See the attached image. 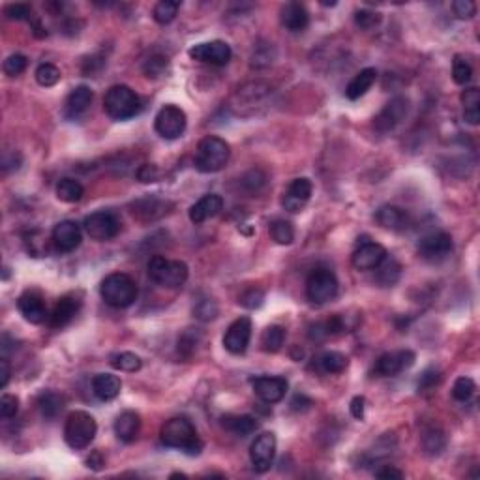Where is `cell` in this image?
Returning <instances> with one entry per match:
<instances>
[{
  "instance_id": "cell-42",
  "label": "cell",
  "mask_w": 480,
  "mask_h": 480,
  "mask_svg": "<svg viewBox=\"0 0 480 480\" xmlns=\"http://www.w3.org/2000/svg\"><path fill=\"white\" fill-rule=\"evenodd\" d=\"M379 268V274H377V280L379 283H383L384 287H392L398 280H400V265L396 263V261H389V263H381V266H377Z\"/></svg>"
},
{
  "instance_id": "cell-20",
  "label": "cell",
  "mask_w": 480,
  "mask_h": 480,
  "mask_svg": "<svg viewBox=\"0 0 480 480\" xmlns=\"http://www.w3.org/2000/svg\"><path fill=\"white\" fill-rule=\"evenodd\" d=\"M18 308L21 316L32 325H40L46 321L47 317V306L46 300L38 291H25L18 299Z\"/></svg>"
},
{
  "instance_id": "cell-54",
  "label": "cell",
  "mask_w": 480,
  "mask_h": 480,
  "mask_svg": "<svg viewBox=\"0 0 480 480\" xmlns=\"http://www.w3.org/2000/svg\"><path fill=\"white\" fill-rule=\"evenodd\" d=\"M452 10L460 19H471L476 13V4L473 0H456L452 2Z\"/></svg>"
},
{
  "instance_id": "cell-52",
  "label": "cell",
  "mask_w": 480,
  "mask_h": 480,
  "mask_svg": "<svg viewBox=\"0 0 480 480\" xmlns=\"http://www.w3.org/2000/svg\"><path fill=\"white\" fill-rule=\"evenodd\" d=\"M4 13L15 21H32V8L29 4H8Z\"/></svg>"
},
{
  "instance_id": "cell-15",
  "label": "cell",
  "mask_w": 480,
  "mask_h": 480,
  "mask_svg": "<svg viewBox=\"0 0 480 480\" xmlns=\"http://www.w3.org/2000/svg\"><path fill=\"white\" fill-rule=\"evenodd\" d=\"M387 249L377 242H364L353 252L351 263L356 271H373L381 266L383 261H387Z\"/></svg>"
},
{
  "instance_id": "cell-50",
  "label": "cell",
  "mask_w": 480,
  "mask_h": 480,
  "mask_svg": "<svg viewBox=\"0 0 480 480\" xmlns=\"http://www.w3.org/2000/svg\"><path fill=\"white\" fill-rule=\"evenodd\" d=\"M441 381V372L437 368H428L424 370L420 379H418V390L420 392H426V390H432L435 384H439Z\"/></svg>"
},
{
  "instance_id": "cell-28",
  "label": "cell",
  "mask_w": 480,
  "mask_h": 480,
  "mask_svg": "<svg viewBox=\"0 0 480 480\" xmlns=\"http://www.w3.org/2000/svg\"><path fill=\"white\" fill-rule=\"evenodd\" d=\"M221 426L237 437H248L259 428V422L249 415H226L221 417Z\"/></svg>"
},
{
  "instance_id": "cell-19",
  "label": "cell",
  "mask_w": 480,
  "mask_h": 480,
  "mask_svg": "<svg viewBox=\"0 0 480 480\" xmlns=\"http://www.w3.org/2000/svg\"><path fill=\"white\" fill-rule=\"evenodd\" d=\"M252 387H254L255 394L265 403H278L283 400V396L287 392V381L283 377H268V375L255 377L252 379Z\"/></svg>"
},
{
  "instance_id": "cell-22",
  "label": "cell",
  "mask_w": 480,
  "mask_h": 480,
  "mask_svg": "<svg viewBox=\"0 0 480 480\" xmlns=\"http://www.w3.org/2000/svg\"><path fill=\"white\" fill-rule=\"evenodd\" d=\"M221 209H223V199L220 195H216V193H209V195H203L190 209V220L193 223H203V221L220 214Z\"/></svg>"
},
{
  "instance_id": "cell-57",
  "label": "cell",
  "mask_w": 480,
  "mask_h": 480,
  "mask_svg": "<svg viewBox=\"0 0 480 480\" xmlns=\"http://www.w3.org/2000/svg\"><path fill=\"white\" fill-rule=\"evenodd\" d=\"M375 476L377 479H403V473H401L400 469L392 467V465H384L383 469H379L377 473H375Z\"/></svg>"
},
{
  "instance_id": "cell-44",
  "label": "cell",
  "mask_w": 480,
  "mask_h": 480,
  "mask_svg": "<svg viewBox=\"0 0 480 480\" xmlns=\"http://www.w3.org/2000/svg\"><path fill=\"white\" fill-rule=\"evenodd\" d=\"M474 390H476V384H474L473 379L458 377L454 387H452V396H454V400L458 401H467L471 400V396L474 394Z\"/></svg>"
},
{
  "instance_id": "cell-3",
  "label": "cell",
  "mask_w": 480,
  "mask_h": 480,
  "mask_svg": "<svg viewBox=\"0 0 480 480\" xmlns=\"http://www.w3.org/2000/svg\"><path fill=\"white\" fill-rule=\"evenodd\" d=\"M229 145L221 137L209 136L201 139L195 154V169L201 173H218L229 162Z\"/></svg>"
},
{
  "instance_id": "cell-46",
  "label": "cell",
  "mask_w": 480,
  "mask_h": 480,
  "mask_svg": "<svg viewBox=\"0 0 480 480\" xmlns=\"http://www.w3.org/2000/svg\"><path fill=\"white\" fill-rule=\"evenodd\" d=\"M167 66H169V60H167V58L162 57V55H154V57L147 58V63H145V66H143V72H145L147 77L156 79V77L165 74Z\"/></svg>"
},
{
  "instance_id": "cell-7",
  "label": "cell",
  "mask_w": 480,
  "mask_h": 480,
  "mask_svg": "<svg viewBox=\"0 0 480 480\" xmlns=\"http://www.w3.org/2000/svg\"><path fill=\"white\" fill-rule=\"evenodd\" d=\"M338 293V280L327 268H316L306 280V297L313 304H325Z\"/></svg>"
},
{
  "instance_id": "cell-26",
  "label": "cell",
  "mask_w": 480,
  "mask_h": 480,
  "mask_svg": "<svg viewBox=\"0 0 480 480\" xmlns=\"http://www.w3.org/2000/svg\"><path fill=\"white\" fill-rule=\"evenodd\" d=\"M310 23V13L299 2H289L282 8V25L289 32H300Z\"/></svg>"
},
{
  "instance_id": "cell-56",
  "label": "cell",
  "mask_w": 480,
  "mask_h": 480,
  "mask_svg": "<svg viewBox=\"0 0 480 480\" xmlns=\"http://www.w3.org/2000/svg\"><path fill=\"white\" fill-rule=\"evenodd\" d=\"M364 407H366V400H364L362 396H356V398H353V401H351V415H353L356 420H362V418H364Z\"/></svg>"
},
{
  "instance_id": "cell-9",
  "label": "cell",
  "mask_w": 480,
  "mask_h": 480,
  "mask_svg": "<svg viewBox=\"0 0 480 480\" xmlns=\"http://www.w3.org/2000/svg\"><path fill=\"white\" fill-rule=\"evenodd\" d=\"M186 113L176 105L162 108L154 120V128L158 131V136L164 139H179L186 130Z\"/></svg>"
},
{
  "instance_id": "cell-10",
  "label": "cell",
  "mask_w": 480,
  "mask_h": 480,
  "mask_svg": "<svg viewBox=\"0 0 480 480\" xmlns=\"http://www.w3.org/2000/svg\"><path fill=\"white\" fill-rule=\"evenodd\" d=\"M188 55L197 60V63L212 64V66H226L231 60V47L227 46L226 41L214 40V41H205V44H197L193 46Z\"/></svg>"
},
{
  "instance_id": "cell-32",
  "label": "cell",
  "mask_w": 480,
  "mask_h": 480,
  "mask_svg": "<svg viewBox=\"0 0 480 480\" xmlns=\"http://www.w3.org/2000/svg\"><path fill=\"white\" fill-rule=\"evenodd\" d=\"M38 409L46 418H57L64 409V400L57 392L47 390L38 396Z\"/></svg>"
},
{
  "instance_id": "cell-35",
  "label": "cell",
  "mask_w": 480,
  "mask_h": 480,
  "mask_svg": "<svg viewBox=\"0 0 480 480\" xmlns=\"http://www.w3.org/2000/svg\"><path fill=\"white\" fill-rule=\"evenodd\" d=\"M349 364V358L338 351H327L319 356V368L325 373H342Z\"/></svg>"
},
{
  "instance_id": "cell-25",
  "label": "cell",
  "mask_w": 480,
  "mask_h": 480,
  "mask_svg": "<svg viewBox=\"0 0 480 480\" xmlns=\"http://www.w3.org/2000/svg\"><path fill=\"white\" fill-rule=\"evenodd\" d=\"M122 383H120L119 375L113 373H98L96 377L92 379V392L96 394L98 400L111 401L120 394Z\"/></svg>"
},
{
  "instance_id": "cell-30",
  "label": "cell",
  "mask_w": 480,
  "mask_h": 480,
  "mask_svg": "<svg viewBox=\"0 0 480 480\" xmlns=\"http://www.w3.org/2000/svg\"><path fill=\"white\" fill-rule=\"evenodd\" d=\"M379 226L389 229V231H403L407 227V214L398 207L384 205L377 210Z\"/></svg>"
},
{
  "instance_id": "cell-1",
  "label": "cell",
  "mask_w": 480,
  "mask_h": 480,
  "mask_svg": "<svg viewBox=\"0 0 480 480\" xmlns=\"http://www.w3.org/2000/svg\"><path fill=\"white\" fill-rule=\"evenodd\" d=\"M160 439L169 448L184 450L190 456H197L203 450V441L199 439L197 429L188 418H169L160 429Z\"/></svg>"
},
{
  "instance_id": "cell-13",
  "label": "cell",
  "mask_w": 480,
  "mask_h": 480,
  "mask_svg": "<svg viewBox=\"0 0 480 480\" xmlns=\"http://www.w3.org/2000/svg\"><path fill=\"white\" fill-rule=\"evenodd\" d=\"M249 338H252V319L249 317H238L229 325L226 336H223V347L233 355H242L248 349Z\"/></svg>"
},
{
  "instance_id": "cell-8",
  "label": "cell",
  "mask_w": 480,
  "mask_h": 480,
  "mask_svg": "<svg viewBox=\"0 0 480 480\" xmlns=\"http://www.w3.org/2000/svg\"><path fill=\"white\" fill-rule=\"evenodd\" d=\"M85 231L86 235L94 240L105 242L111 240L120 233V220L119 216L111 212V210H98L92 212L91 216L85 218Z\"/></svg>"
},
{
  "instance_id": "cell-60",
  "label": "cell",
  "mask_w": 480,
  "mask_h": 480,
  "mask_svg": "<svg viewBox=\"0 0 480 480\" xmlns=\"http://www.w3.org/2000/svg\"><path fill=\"white\" fill-rule=\"evenodd\" d=\"M86 463H89V467H92V469H102V465H103V458H102V454L100 452H94L89 460H86Z\"/></svg>"
},
{
  "instance_id": "cell-12",
  "label": "cell",
  "mask_w": 480,
  "mask_h": 480,
  "mask_svg": "<svg viewBox=\"0 0 480 480\" xmlns=\"http://www.w3.org/2000/svg\"><path fill=\"white\" fill-rule=\"evenodd\" d=\"M274 456H276V435L271 432L261 434L249 446V458L257 473H266L272 467Z\"/></svg>"
},
{
  "instance_id": "cell-55",
  "label": "cell",
  "mask_w": 480,
  "mask_h": 480,
  "mask_svg": "<svg viewBox=\"0 0 480 480\" xmlns=\"http://www.w3.org/2000/svg\"><path fill=\"white\" fill-rule=\"evenodd\" d=\"M137 179L141 182H156L158 179V169L154 165H143L141 169L137 171Z\"/></svg>"
},
{
  "instance_id": "cell-39",
  "label": "cell",
  "mask_w": 480,
  "mask_h": 480,
  "mask_svg": "<svg viewBox=\"0 0 480 480\" xmlns=\"http://www.w3.org/2000/svg\"><path fill=\"white\" fill-rule=\"evenodd\" d=\"M193 316L203 323H209L212 321V319H216V316H218V304H216V300L210 299V297H201V299L195 300V304H193Z\"/></svg>"
},
{
  "instance_id": "cell-49",
  "label": "cell",
  "mask_w": 480,
  "mask_h": 480,
  "mask_svg": "<svg viewBox=\"0 0 480 480\" xmlns=\"http://www.w3.org/2000/svg\"><path fill=\"white\" fill-rule=\"evenodd\" d=\"M355 23L361 27V29H373L381 23V13L372 12V10H358L355 13Z\"/></svg>"
},
{
  "instance_id": "cell-36",
  "label": "cell",
  "mask_w": 480,
  "mask_h": 480,
  "mask_svg": "<svg viewBox=\"0 0 480 480\" xmlns=\"http://www.w3.org/2000/svg\"><path fill=\"white\" fill-rule=\"evenodd\" d=\"M445 445H446L445 434H443L439 428L432 426V428L424 429L422 446H424V450L428 452V454H439V452L445 448Z\"/></svg>"
},
{
  "instance_id": "cell-14",
  "label": "cell",
  "mask_w": 480,
  "mask_h": 480,
  "mask_svg": "<svg viewBox=\"0 0 480 480\" xmlns=\"http://www.w3.org/2000/svg\"><path fill=\"white\" fill-rule=\"evenodd\" d=\"M407 113H409V100L403 96L392 98L383 109L381 113L375 117V130L379 131H392L396 126L400 124L401 120H406Z\"/></svg>"
},
{
  "instance_id": "cell-18",
  "label": "cell",
  "mask_w": 480,
  "mask_h": 480,
  "mask_svg": "<svg viewBox=\"0 0 480 480\" xmlns=\"http://www.w3.org/2000/svg\"><path fill=\"white\" fill-rule=\"evenodd\" d=\"M81 240H83V235H81L79 226L75 221H60L53 229V244L63 254H70V252L79 248Z\"/></svg>"
},
{
  "instance_id": "cell-33",
  "label": "cell",
  "mask_w": 480,
  "mask_h": 480,
  "mask_svg": "<svg viewBox=\"0 0 480 480\" xmlns=\"http://www.w3.org/2000/svg\"><path fill=\"white\" fill-rule=\"evenodd\" d=\"M83 186L81 182H77L75 179H63L58 181L57 184V197L63 201V203H77L83 197Z\"/></svg>"
},
{
  "instance_id": "cell-6",
  "label": "cell",
  "mask_w": 480,
  "mask_h": 480,
  "mask_svg": "<svg viewBox=\"0 0 480 480\" xmlns=\"http://www.w3.org/2000/svg\"><path fill=\"white\" fill-rule=\"evenodd\" d=\"M148 276L164 287H181L188 280V265L182 261H171L162 255H154L148 261Z\"/></svg>"
},
{
  "instance_id": "cell-43",
  "label": "cell",
  "mask_w": 480,
  "mask_h": 480,
  "mask_svg": "<svg viewBox=\"0 0 480 480\" xmlns=\"http://www.w3.org/2000/svg\"><path fill=\"white\" fill-rule=\"evenodd\" d=\"M471 77H473L471 64L462 57L454 58V64H452V79H454V83L456 85H467Z\"/></svg>"
},
{
  "instance_id": "cell-21",
  "label": "cell",
  "mask_w": 480,
  "mask_h": 480,
  "mask_svg": "<svg viewBox=\"0 0 480 480\" xmlns=\"http://www.w3.org/2000/svg\"><path fill=\"white\" fill-rule=\"evenodd\" d=\"M81 300L77 299L75 294H66V297H63V299L58 300L57 306H55V310H53V313L49 316V325H51L53 328L66 327V325L77 316Z\"/></svg>"
},
{
  "instance_id": "cell-37",
  "label": "cell",
  "mask_w": 480,
  "mask_h": 480,
  "mask_svg": "<svg viewBox=\"0 0 480 480\" xmlns=\"http://www.w3.org/2000/svg\"><path fill=\"white\" fill-rule=\"evenodd\" d=\"M179 8H181V4L175 2V0H162L154 6V21L160 25H169L171 21H175Z\"/></svg>"
},
{
  "instance_id": "cell-11",
  "label": "cell",
  "mask_w": 480,
  "mask_h": 480,
  "mask_svg": "<svg viewBox=\"0 0 480 480\" xmlns=\"http://www.w3.org/2000/svg\"><path fill=\"white\" fill-rule=\"evenodd\" d=\"M452 246L454 244H452V237L448 233H429L418 244V254L429 263H439L450 255Z\"/></svg>"
},
{
  "instance_id": "cell-4",
  "label": "cell",
  "mask_w": 480,
  "mask_h": 480,
  "mask_svg": "<svg viewBox=\"0 0 480 480\" xmlns=\"http://www.w3.org/2000/svg\"><path fill=\"white\" fill-rule=\"evenodd\" d=\"M103 109L113 120H128L141 111V100L130 86L115 85L105 94Z\"/></svg>"
},
{
  "instance_id": "cell-27",
  "label": "cell",
  "mask_w": 480,
  "mask_h": 480,
  "mask_svg": "<svg viewBox=\"0 0 480 480\" xmlns=\"http://www.w3.org/2000/svg\"><path fill=\"white\" fill-rule=\"evenodd\" d=\"M141 429V417L136 411L120 413L115 420V434L122 443H131Z\"/></svg>"
},
{
  "instance_id": "cell-24",
  "label": "cell",
  "mask_w": 480,
  "mask_h": 480,
  "mask_svg": "<svg viewBox=\"0 0 480 480\" xmlns=\"http://www.w3.org/2000/svg\"><path fill=\"white\" fill-rule=\"evenodd\" d=\"M167 207H169L167 201H162L158 197H145L131 205V212L141 221H154L167 214Z\"/></svg>"
},
{
  "instance_id": "cell-53",
  "label": "cell",
  "mask_w": 480,
  "mask_h": 480,
  "mask_svg": "<svg viewBox=\"0 0 480 480\" xmlns=\"http://www.w3.org/2000/svg\"><path fill=\"white\" fill-rule=\"evenodd\" d=\"M19 411V400L12 394H4L0 398V415L2 418L15 417Z\"/></svg>"
},
{
  "instance_id": "cell-40",
  "label": "cell",
  "mask_w": 480,
  "mask_h": 480,
  "mask_svg": "<svg viewBox=\"0 0 480 480\" xmlns=\"http://www.w3.org/2000/svg\"><path fill=\"white\" fill-rule=\"evenodd\" d=\"M60 77H63V74H60V70H58L55 64L44 63L36 68V81H38V85L41 86L57 85L58 81H60Z\"/></svg>"
},
{
  "instance_id": "cell-2",
  "label": "cell",
  "mask_w": 480,
  "mask_h": 480,
  "mask_svg": "<svg viewBox=\"0 0 480 480\" xmlns=\"http://www.w3.org/2000/svg\"><path fill=\"white\" fill-rule=\"evenodd\" d=\"M100 294L105 300V304L120 310V308H128L136 302L137 285L124 272H113L105 276L100 285Z\"/></svg>"
},
{
  "instance_id": "cell-5",
  "label": "cell",
  "mask_w": 480,
  "mask_h": 480,
  "mask_svg": "<svg viewBox=\"0 0 480 480\" xmlns=\"http://www.w3.org/2000/svg\"><path fill=\"white\" fill-rule=\"evenodd\" d=\"M98 424L91 413L86 411H74L70 413L66 418V426H64V439L68 446L75 450H83L91 445L94 437H96Z\"/></svg>"
},
{
  "instance_id": "cell-16",
  "label": "cell",
  "mask_w": 480,
  "mask_h": 480,
  "mask_svg": "<svg viewBox=\"0 0 480 480\" xmlns=\"http://www.w3.org/2000/svg\"><path fill=\"white\" fill-rule=\"evenodd\" d=\"M415 364V353L413 351H394V353H384L379 356L375 364V372L383 377H394L407 368Z\"/></svg>"
},
{
  "instance_id": "cell-29",
  "label": "cell",
  "mask_w": 480,
  "mask_h": 480,
  "mask_svg": "<svg viewBox=\"0 0 480 480\" xmlns=\"http://www.w3.org/2000/svg\"><path fill=\"white\" fill-rule=\"evenodd\" d=\"M375 79H377V70L375 68L361 70V74H356L355 77L349 81V85H347V89H345V96L355 102V100L362 98L368 91H370V89H372Z\"/></svg>"
},
{
  "instance_id": "cell-34",
  "label": "cell",
  "mask_w": 480,
  "mask_h": 480,
  "mask_svg": "<svg viewBox=\"0 0 480 480\" xmlns=\"http://www.w3.org/2000/svg\"><path fill=\"white\" fill-rule=\"evenodd\" d=\"M285 342V328L280 325H271L265 328V332L261 336V345L266 353H278L283 347Z\"/></svg>"
},
{
  "instance_id": "cell-31",
  "label": "cell",
  "mask_w": 480,
  "mask_h": 480,
  "mask_svg": "<svg viewBox=\"0 0 480 480\" xmlns=\"http://www.w3.org/2000/svg\"><path fill=\"white\" fill-rule=\"evenodd\" d=\"M463 103V119L471 126H476L480 122V91L479 89H467L462 94Z\"/></svg>"
},
{
  "instance_id": "cell-48",
  "label": "cell",
  "mask_w": 480,
  "mask_h": 480,
  "mask_svg": "<svg viewBox=\"0 0 480 480\" xmlns=\"http://www.w3.org/2000/svg\"><path fill=\"white\" fill-rule=\"evenodd\" d=\"M242 184L248 192H259L261 188L266 184V175L259 169H252L242 179Z\"/></svg>"
},
{
  "instance_id": "cell-51",
  "label": "cell",
  "mask_w": 480,
  "mask_h": 480,
  "mask_svg": "<svg viewBox=\"0 0 480 480\" xmlns=\"http://www.w3.org/2000/svg\"><path fill=\"white\" fill-rule=\"evenodd\" d=\"M199 334L193 332L192 328L188 330V332H184L181 336V339H179V353H182L184 356H192L193 351H195V347H197V338Z\"/></svg>"
},
{
  "instance_id": "cell-58",
  "label": "cell",
  "mask_w": 480,
  "mask_h": 480,
  "mask_svg": "<svg viewBox=\"0 0 480 480\" xmlns=\"http://www.w3.org/2000/svg\"><path fill=\"white\" fill-rule=\"evenodd\" d=\"M10 375H12L10 364H8L6 358H2V361H0V389H6L8 381H10Z\"/></svg>"
},
{
  "instance_id": "cell-47",
  "label": "cell",
  "mask_w": 480,
  "mask_h": 480,
  "mask_svg": "<svg viewBox=\"0 0 480 480\" xmlns=\"http://www.w3.org/2000/svg\"><path fill=\"white\" fill-rule=\"evenodd\" d=\"M27 64H29V60H27L25 55H19V53L10 55V57L4 60V74L10 75V77L21 75L25 70H27Z\"/></svg>"
},
{
  "instance_id": "cell-23",
  "label": "cell",
  "mask_w": 480,
  "mask_h": 480,
  "mask_svg": "<svg viewBox=\"0 0 480 480\" xmlns=\"http://www.w3.org/2000/svg\"><path fill=\"white\" fill-rule=\"evenodd\" d=\"M92 98H94V94H92L91 86H75L74 91L70 92L68 100H66V105H64V115H66V119H77V117H81L92 103Z\"/></svg>"
},
{
  "instance_id": "cell-41",
  "label": "cell",
  "mask_w": 480,
  "mask_h": 480,
  "mask_svg": "<svg viewBox=\"0 0 480 480\" xmlns=\"http://www.w3.org/2000/svg\"><path fill=\"white\" fill-rule=\"evenodd\" d=\"M271 235L278 244L287 246L294 240V229L293 226L285 220H276L271 223Z\"/></svg>"
},
{
  "instance_id": "cell-59",
  "label": "cell",
  "mask_w": 480,
  "mask_h": 480,
  "mask_svg": "<svg viewBox=\"0 0 480 480\" xmlns=\"http://www.w3.org/2000/svg\"><path fill=\"white\" fill-rule=\"evenodd\" d=\"M311 406V400H308L306 396H300L297 394L293 398V401H291V409L293 411H306V409H310Z\"/></svg>"
},
{
  "instance_id": "cell-38",
  "label": "cell",
  "mask_w": 480,
  "mask_h": 480,
  "mask_svg": "<svg viewBox=\"0 0 480 480\" xmlns=\"http://www.w3.org/2000/svg\"><path fill=\"white\" fill-rule=\"evenodd\" d=\"M111 366H113L115 370H120V372L131 373L137 372V370H141L143 362L136 353L124 351V353H117V355L111 356Z\"/></svg>"
},
{
  "instance_id": "cell-17",
  "label": "cell",
  "mask_w": 480,
  "mask_h": 480,
  "mask_svg": "<svg viewBox=\"0 0 480 480\" xmlns=\"http://www.w3.org/2000/svg\"><path fill=\"white\" fill-rule=\"evenodd\" d=\"M311 192H313V186H311L310 179H304V176L302 179H294L289 184L287 192L283 193V209L289 210V212H300L306 207V203L310 201Z\"/></svg>"
},
{
  "instance_id": "cell-45",
  "label": "cell",
  "mask_w": 480,
  "mask_h": 480,
  "mask_svg": "<svg viewBox=\"0 0 480 480\" xmlns=\"http://www.w3.org/2000/svg\"><path fill=\"white\" fill-rule=\"evenodd\" d=\"M263 302H265V293L259 287H248L238 297V304L248 308V310H257L263 306Z\"/></svg>"
}]
</instances>
